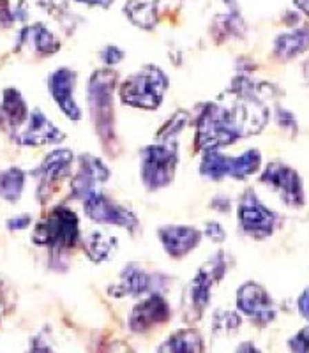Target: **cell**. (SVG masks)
<instances>
[{"instance_id": "6da1fadb", "label": "cell", "mask_w": 309, "mask_h": 353, "mask_svg": "<svg viewBox=\"0 0 309 353\" xmlns=\"http://www.w3.org/2000/svg\"><path fill=\"white\" fill-rule=\"evenodd\" d=\"M233 99L228 103H210L205 106L198 121V145L210 150L230 145L248 134L263 129L269 119V110L255 94L253 83L244 78L235 81Z\"/></svg>"}, {"instance_id": "7a4b0ae2", "label": "cell", "mask_w": 309, "mask_h": 353, "mask_svg": "<svg viewBox=\"0 0 309 353\" xmlns=\"http://www.w3.org/2000/svg\"><path fill=\"white\" fill-rule=\"evenodd\" d=\"M166 88H168V78L165 77V72L150 65L124 81L121 97L126 105L134 108L156 110L163 101Z\"/></svg>"}, {"instance_id": "3957f363", "label": "cell", "mask_w": 309, "mask_h": 353, "mask_svg": "<svg viewBox=\"0 0 309 353\" xmlns=\"http://www.w3.org/2000/svg\"><path fill=\"white\" fill-rule=\"evenodd\" d=\"M32 239L36 244L48 245L52 249L77 245L80 241L77 214L66 207H57L46 216V219L37 223Z\"/></svg>"}, {"instance_id": "277c9868", "label": "cell", "mask_w": 309, "mask_h": 353, "mask_svg": "<svg viewBox=\"0 0 309 353\" xmlns=\"http://www.w3.org/2000/svg\"><path fill=\"white\" fill-rule=\"evenodd\" d=\"M225 276V258L217 253L214 260L203 265L193 281L189 283L184 293V318L186 321H197L203 314L205 307L210 301V290Z\"/></svg>"}, {"instance_id": "5b68a950", "label": "cell", "mask_w": 309, "mask_h": 353, "mask_svg": "<svg viewBox=\"0 0 309 353\" xmlns=\"http://www.w3.org/2000/svg\"><path fill=\"white\" fill-rule=\"evenodd\" d=\"M261 156L258 150H248L239 157H228L216 152V149L207 150L201 161L200 172L201 175L219 181L225 176H233V179H246L248 175H253L260 168Z\"/></svg>"}, {"instance_id": "8992f818", "label": "cell", "mask_w": 309, "mask_h": 353, "mask_svg": "<svg viewBox=\"0 0 309 353\" xmlns=\"http://www.w3.org/2000/svg\"><path fill=\"white\" fill-rule=\"evenodd\" d=\"M177 145H149L141 154V179L149 189L165 188L173 179L177 166Z\"/></svg>"}, {"instance_id": "52a82bcc", "label": "cell", "mask_w": 309, "mask_h": 353, "mask_svg": "<svg viewBox=\"0 0 309 353\" xmlns=\"http://www.w3.org/2000/svg\"><path fill=\"white\" fill-rule=\"evenodd\" d=\"M117 74L113 71H97L88 85V103L99 132L112 131V92Z\"/></svg>"}, {"instance_id": "ba28073f", "label": "cell", "mask_w": 309, "mask_h": 353, "mask_svg": "<svg viewBox=\"0 0 309 353\" xmlns=\"http://www.w3.org/2000/svg\"><path fill=\"white\" fill-rule=\"evenodd\" d=\"M239 221L242 230L255 239L269 237L276 226V216L258 200L253 191H248L239 205Z\"/></svg>"}, {"instance_id": "9c48e42d", "label": "cell", "mask_w": 309, "mask_h": 353, "mask_svg": "<svg viewBox=\"0 0 309 353\" xmlns=\"http://www.w3.org/2000/svg\"><path fill=\"white\" fill-rule=\"evenodd\" d=\"M261 182L276 189L277 193L281 194L283 201L290 207L304 205V188H302L301 176L290 166L283 163H270L261 173Z\"/></svg>"}, {"instance_id": "30bf717a", "label": "cell", "mask_w": 309, "mask_h": 353, "mask_svg": "<svg viewBox=\"0 0 309 353\" xmlns=\"http://www.w3.org/2000/svg\"><path fill=\"white\" fill-rule=\"evenodd\" d=\"M87 216L99 225H117L128 230L138 228V219L122 205L99 193H92L83 200Z\"/></svg>"}, {"instance_id": "8fae6325", "label": "cell", "mask_w": 309, "mask_h": 353, "mask_svg": "<svg viewBox=\"0 0 309 353\" xmlns=\"http://www.w3.org/2000/svg\"><path fill=\"white\" fill-rule=\"evenodd\" d=\"M237 305L246 316H249L258 325H267L276 316L269 293L257 283H246L237 292Z\"/></svg>"}, {"instance_id": "7c38bea8", "label": "cell", "mask_w": 309, "mask_h": 353, "mask_svg": "<svg viewBox=\"0 0 309 353\" xmlns=\"http://www.w3.org/2000/svg\"><path fill=\"white\" fill-rule=\"evenodd\" d=\"M74 80H77V74L71 69L61 68L50 74L48 88L52 97L55 99L57 105H59V108L66 113V117H69L71 121H80V106L77 105V101L72 97Z\"/></svg>"}, {"instance_id": "4fadbf2b", "label": "cell", "mask_w": 309, "mask_h": 353, "mask_svg": "<svg viewBox=\"0 0 309 353\" xmlns=\"http://www.w3.org/2000/svg\"><path fill=\"white\" fill-rule=\"evenodd\" d=\"M14 140L20 145H46V143H59L64 140V132L53 125L52 122L44 117L41 110H34L28 117L27 128L23 131L14 132Z\"/></svg>"}, {"instance_id": "5bb4252c", "label": "cell", "mask_w": 309, "mask_h": 353, "mask_svg": "<svg viewBox=\"0 0 309 353\" xmlns=\"http://www.w3.org/2000/svg\"><path fill=\"white\" fill-rule=\"evenodd\" d=\"M170 316V307L161 295H150L149 299L141 301L134 305L131 316H129V329L132 332H147L152 327L165 323Z\"/></svg>"}, {"instance_id": "9a60e30c", "label": "cell", "mask_w": 309, "mask_h": 353, "mask_svg": "<svg viewBox=\"0 0 309 353\" xmlns=\"http://www.w3.org/2000/svg\"><path fill=\"white\" fill-rule=\"evenodd\" d=\"M110 172L97 157L83 156L80 159V172L72 179V196L87 198L96 193V188L108 181Z\"/></svg>"}, {"instance_id": "2e32d148", "label": "cell", "mask_w": 309, "mask_h": 353, "mask_svg": "<svg viewBox=\"0 0 309 353\" xmlns=\"http://www.w3.org/2000/svg\"><path fill=\"white\" fill-rule=\"evenodd\" d=\"M159 239L170 256L181 258L200 244L201 233L189 226H165L159 230Z\"/></svg>"}, {"instance_id": "e0dca14e", "label": "cell", "mask_w": 309, "mask_h": 353, "mask_svg": "<svg viewBox=\"0 0 309 353\" xmlns=\"http://www.w3.org/2000/svg\"><path fill=\"white\" fill-rule=\"evenodd\" d=\"M72 163V152L71 150H55V152L48 154L44 157V161L37 168L36 175L39 176V193H43L44 189H48L52 184H57L62 181L64 176H68L69 168Z\"/></svg>"}, {"instance_id": "ac0fdd59", "label": "cell", "mask_w": 309, "mask_h": 353, "mask_svg": "<svg viewBox=\"0 0 309 353\" xmlns=\"http://www.w3.org/2000/svg\"><path fill=\"white\" fill-rule=\"evenodd\" d=\"M28 121L27 103L17 88L4 90V101L0 105V128L18 131Z\"/></svg>"}, {"instance_id": "d6986e66", "label": "cell", "mask_w": 309, "mask_h": 353, "mask_svg": "<svg viewBox=\"0 0 309 353\" xmlns=\"http://www.w3.org/2000/svg\"><path fill=\"white\" fill-rule=\"evenodd\" d=\"M309 50V27H302L293 32L283 34L276 39V55L281 59H293Z\"/></svg>"}, {"instance_id": "ffe728a7", "label": "cell", "mask_w": 309, "mask_h": 353, "mask_svg": "<svg viewBox=\"0 0 309 353\" xmlns=\"http://www.w3.org/2000/svg\"><path fill=\"white\" fill-rule=\"evenodd\" d=\"M115 239L106 235V233L99 232V230H94V232L87 233L83 239L85 251H87V254L94 261H103L108 256H112V253L115 251Z\"/></svg>"}, {"instance_id": "44dd1931", "label": "cell", "mask_w": 309, "mask_h": 353, "mask_svg": "<svg viewBox=\"0 0 309 353\" xmlns=\"http://www.w3.org/2000/svg\"><path fill=\"white\" fill-rule=\"evenodd\" d=\"M21 36L28 37V39L32 41L34 48H36V52L41 53V55H52V53H55L57 50L61 48L59 39H57L43 23H36L34 27H27L23 32H21Z\"/></svg>"}, {"instance_id": "7402d4cb", "label": "cell", "mask_w": 309, "mask_h": 353, "mask_svg": "<svg viewBox=\"0 0 309 353\" xmlns=\"http://www.w3.org/2000/svg\"><path fill=\"white\" fill-rule=\"evenodd\" d=\"M25 188V173L20 168H9L0 173V198L6 201L20 200L21 193Z\"/></svg>"}, {"instance_id": "603a6c76", "label": "cell", "mask_w": 309, "mask_h": 353, "mask_svg": "<svg viewBox=\"0 0 309 353\" xmlns=\"http://www.w3.org/2000/svg\"><path fill=\"white\" fill-rule=\"evenodd\" d=\"M203 343L197 330L184 329L173 334L168 343L161 346L159 352H201Z\"/></svg>"}, {"instance_id": "cb8c5ba5", "label": "cell", "mask_w": 309, "mask_h": 353, "mask_svg": "<svg viewBox=\"0 0 309 353\" xmlns=\"http://www.w3.org/2000/svg\"><path fill=\"white\" fill-rule=\"evenodd\" d=\"M121 288L122 292L129 293V295H141V293L149 292L152 288V276H149L138 267H128L122 272Z\"/></svg>"}, {"instance_id": "d4e9b609", "label": "cell", "mask_w": 309, "mask_h": 353, "mask_svg": "<svg viewBox=\"0 0 309 353\" xmlns=\"http://www.w3.org/2000/svg\"><path fill=\"white\" fill-rule=\"evenodd\" d=\"M126 12H128V17L131 18L132 23L140 25V27L147 28V30H150L157 21L156 6L152 2L129 0L128 6H126Z\"/></svg>"}, {"instance_id": "484cf974", "label": "cell", "mask_w": 309, "mask_h": 353, "mask_svg": "<svg viewBox=\"0 0 309 353\" xmlns=\"http://www.w3.org/2000/svg\"><path fill=\"white\" fill-rule=\"evenodd\" d=\"M11 297L12 292L9 290V286L6 283H0V314L6 313V309L12 307Z\"/></svg>"}, {"instance_id": "4316f807", "label": "cell", "mask_w": 309, "mask_h": 353, "mask_svg": "<svg viewBox=\"0 0 309 353\" xmlns=\"http://www.w3.org/2000/svg\"><path fill=\"white\" fill-rule=\"evenodd\" d=\"M32 223V217L28 214H21V216L12 217V219L8 221V228L9 230H25L28 225Z\"/></svg>"}, {"instance_id": "83f0119b", "label": "cell", "mask_w": 309, "mask_h": 353, "mask_svg": "<svg viewBox=\"0 0 309 353\" xmlns=\"http://www.w3.org/2000/svg\"><path fill=\"white\" fill-rule=\"evenodd\" d=\"M122 57H124V53H122L119 48H115V46H108V48L103 52V61L110 65L117 64V62H121Z\"/></svg>"}, {"instance_id": "f1b7e54d", "label": "cell", "mask_w": 309, "mask_h": 353, "mask_svg": "<svg viewBox=\"0 0 309 353\" xmlns=\"http://www.w3.org/2000/svg\"><path fill=\"white\" fill-rule=\"evenodd\" d=\"M207 235H209L212 241L221 242L223 239H225V230L221 228L217 223H210V225H207Z\"/></svg>"}, {"instance_id": "f546056e", "label": "cell", "mask_w": 309, "mask_h": 353, "mask_svg": "<svg viewBox=\"0 0 309 353\" xmlns=\"http://www.w3.org/2000/svg\"><path fill=\"white\" fill-rule=\"evenodd\" d=\"M299 309H301L302 316L309 321V288H306L304 293L301 295V299H299Z\"/></svg>"}, {"instance_id": "4dcf8cb0", "label": "cell", "mask_w": 309, "mask_h": 353, "mask_svg": "<svg viewBox=\"0 0 309 353\" xmlns=\"http://www.w3.org/2000/svg\"><path fill=\"white\" fill-rule=\"evenodd\" d=\"M77 2H81V4H87V6H101V8H108L113 0H77Z\"/></svg>"}, {"instance_id": "1f68e13d", "label": "cell", "mask_w": 309, "mask_h": 353, "mask_svg": "<svg viewBox=\"0 0 309 353\" xmlns=\"http://www.w3.org/2000/svg\"><path fill=\"white\" fill-rule=\"evenodd\" d=\"M295 6H297L299 9H302V11L309 17V0H295Z\"/></svg>"}, {"instance_id": "d6a6232c", "label": "cell", "mask_w": 309, "mask_h": 353, "mask_svg": "<svg viewBox=\"0 0 309 353\" xmlns=\"http://www.w3.org/2000/svg\"><path fill=\"white\" fill-rule=\"evenodd\" d=\"M304 72H306V78H308V81H309V61L306 62V65H304Z\"/></svg>"}]
</instances>
